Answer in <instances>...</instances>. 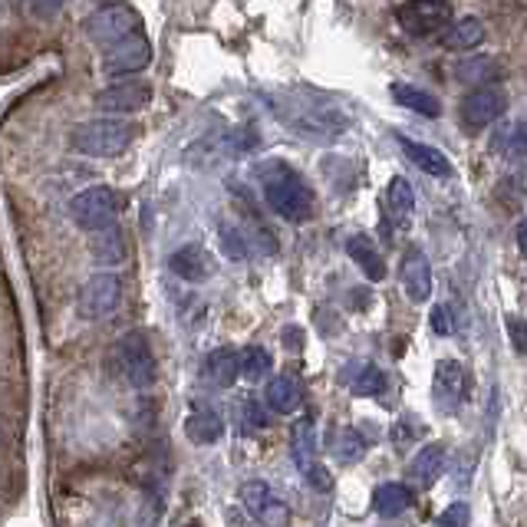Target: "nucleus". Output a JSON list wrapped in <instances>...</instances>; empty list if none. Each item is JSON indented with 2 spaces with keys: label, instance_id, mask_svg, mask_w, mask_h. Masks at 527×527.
<instances>
[{
  "label": "nucleus",
  "instance_id": "72a5a7b5",
  "mask_svg": "<svg viewBox=\"0 0 527 527\" xmlns=\"http://www.w3.org/2000/svg\"><path fill=\"white\" fill-rule=\"evenodd\" d=\"M221 244H224V254L234 257V261H241L244 254V238H241V231H234V228H221Z\"/></svg>",
  "mask_w": 527,
  "mask_h": 527
},
{
  "label": "nucleus",
  "instance_id": "cd10ccee",
  "mask_svg": "<svg viewBox=\"0 0 527 527\" xmlns=\"http://www.w3.org/2000/svg\"><path fill=\"white\" fill-rule=\"evenodd\" d=\"M271 373V353L264 350V346H248V350H241V376L257 383V379H264Z\"/></svg>",
  "mask_w": 527,
  "mask_h": 527
},
{
  "label": "nucleus",
  "instance_id": "aec40b11",
  "mask_svg": "<svg viewBox=\"0 0 527 527\" xmlns=\"http://www.w3.org/2000/svg\"><path fill=\"white\" fill-rule=\"evenodd\" d=\"M399 145H402V152H406V159L416 165V168H422L425 175H435V178L452 175V165H448L445 152L432 149V145L412 142V139H399Z\"/></svg>",
  "mask_w": 527,
  "mask_h": 527
},
{
  "label": "nucleus",
  "instance_id": "393cba45",
  "mask_svg": "<svg viewBox=\"0 0 527 527\" xmlns=\"http://www.w3.org/2000/svg\"><path fill=\"white\" fill-rule=\"evenodd\" d=\"M313 448H317V435H313V422L310 419H300L294 425V462L300 472H307L317 462H313Z\"/></svg>",
  "mask_w": 527,
  "mask_h": 527
},
{
  "label": "nucleus",
  "instance_id": "6e6552de",
  "mask_svg": "<svg viewBox=\"0 0 527 527\" xmlns=\"http://www.w3.org/2000/svg\"><path fill=\"white\" fill-rule=\"evenodd\" d=\"M155 89L152 83L145 80H122V83H112L106 89H99L96 93V106L109 112L112 119H126L132 112H139L152 103Z\"/></svg>",
  "mask_w": 527,
  "mask_h": 527
},
{
  "label": "nucleus",
  "instance_id": "20e7f679",
  "mask_svg": "<svg viewBox=\"0 0 527 527\" xmlns=\"http://www.w3.org/2000/svg\"><path fill=\"white\" fill-rule=\"evenodd\" d=\"M277 112L280 119H287V126H294L307 139H333L346 126V112L327 103H290Z\"/></svg>",
  "mask_w": 527,
  "mask_h": 527
},
{
  "label": "nucleus",
  "instance_id": "39448f33",
  "mask_svg": "<svg viewBox=\"0 0 527 527\" xmlns=\"http://www.w3.org/2000/svg\"><path fill=\"white\" fill-rule=\"evenodd\" d=\"M142 27V20L139 14L132 7H122V4H112V7H99L93 10V14L86 17V37L96 43V47H116V43L122 40H129V37H136V33Z\"/></svg>",
  "mask_w": 527,
  "mask_h": 527
},
{
  "label": "nucleus",
  "instance_id": "2f4dec72",
  "mask_svg": "<svg viewBox=\"0 0 527 527\" xmlns=\"http://www.w3.org/2000/svg\"><path fill=\"white\" fill-rule=\"evenodd\" d=\"M498 145H504V152H511V155H527V122H518V126H511V129L498 139Z\"/></svg>",
  "mask_w": 527,
  "mask_h": 527
},
{
  "label": "nucleus",
  "instance_id": "7c9ffc66",
  "mask_svg": "<svg viewBox=\"0 0 527 527\" xmlns=\"http://www.w3.org/2000/svg\"><path fill=\"white\" fill-rule=\"evenodd\" d=\"M241 422H244V432L267 429V412L257 406V399H241Z\"/></svg>",
  "mask_w": 527,
  "mask_h": 527
},
{
  "label": "nucleus",
  "instance_id": "423d86ee",
  "mask_svg": "<svg viewBox=\"0 0 527 527\" xmlns=\"http://www.w3.org/2000/svg\"><path fill=\"white\" fill-rule=\"evenodd\" d=\"M119 215V195L109 185H93L70 201V218L83 231H106Z\"/></svg>",
  "mask_w": 527,
  "mask_h": 527
},
{
  "label": "nucleus",
  "instance_id": "1a4fd4ad",
  "mask_svg": "<svg viewBox=\"0 0 527 527\" xmlns=\"http://www.w3.org/2000/svg\"><path fill=\"white\" fill-rule=\"evenodd\" d=\"M241 501L251 511V518L264 527H287L290 524V508L267 481H244L241 485Z\"/></svg>",
  "mask_w": 527,
  "mask_h": 527
},
{
  "label": "nucleus",
  "instance_id": "a211bd4d",
  "mask_svg": "<svg viewBox=\"0 0 527 527\" xmlns=\"http://www.w3.org/2000/svg\"><path fill=\"white\" fill-rule=\"evenodd\" d=\"M89 254H93V261L99 267H119L126 264L129 244L119 228H106V231H96V238L89 241Z\"/></svg>",
  "mask_w": 527,
  "mask_h": 527
},
{
  "label": "nucleus",
  "instance_id": "f8f14e48",
  "mask_svg": "<svg viewBox=\"0 0 527 527\" xmlns=\"http://www.w3.org/2000/svg\"><path fill=\"white\" fill-rule=\"evenodd\" d=\"M504 103H508V99H504V89L501 86H478L475 93H468L465 103H462L465 126L468 129H485V126H491L495 119H501Z\"/></svg>",
  "mask_w": 527,
  "mask_h": 527
},
{
  "label": "nucleus",
  "instance_id": "473e14b6",
  "mask_svg": "<svg viewBox=\"0 0 527 527\" xmlns=\"http://www.w3.org/2000/svg\"><path fill=\"white\" fill-rule=\"evenodd\" d=\"M468 521H472V511H468L465 501H455L452 508H445L439 514V521H435L432 527H468Z\"/></svg>",
  "mask_w": 527,
  "mask_h": 527
},
{
  "label": "nucleus",
  "instance_id": "f704fd0d",
  "mask_svg": "<svg viewBox=\"0 0 527 527\" xmlns=\"http://www.w3.org/2000/svg\"><path fill=\"white\" fill-rule=\"evenodd\" d=\"M508 333H511V343L518 353H527V320L521 317H508Z\"/></svg>",
  "mask_w": 527,
  "mask_h": 527
},
{
  "label": "nucleus",
  "instance_id": "4c0bfd02",
  "mask_svg": "<svg viewBox=\"0 0 527 527\" xmlns=\"http://www.w3.org/2000/svg\"><path fill=\"white\" fill-rule=\"evenodd\" d=\"M284 340H287L290 350H300V340H304V333H300V330H284Z\"/></svg>",
  "mask_w": 527,
  "mask_h": 527
},
{
  "label": "nucleus",
  "instance_id": "9d476101",
  "mask_svg": "<svg viewBox=\"0 0 527 527\" xmlns=\"http://www.w3.org/2000/svg\"><path fill=\"white\" fill-rule=\"evenodd\" d=\"M152 63V43L145 40V33L116 43L103 53V70L106 76H116V80H129V76L142 73L145 66Z\"/></svg>",
  "mask_w": 527,
  "mask_h": 527
},
{
  "label": "nucleus",
  "instance_id": "7ed1b4c3",
  "mask_svg": "<svg viewBox=\"0 0 527 527\" xmlns=\"http://www.w3.org/2000/svg\"><path fill=\"white\" fill-rule=\"evenodd\" d=\"M112 369L126 386L132 389H149L159 376V366H155V353L149 340L142 333H126L112 343V356H109Z\"/></svg>",
  "mask_w": 527,
  "mask_h": 527
},
{
  "label": "nucleus",
  "instance_id": "f03ea898",
  "mask_svg": "<svg viewBox=\"0 0 527 527\" xmlns=\"http://www.w3.org/2000/svg\"><path fill=\"white\" fill-rule=\"evenodd\" d=\"M139 139V126L132 119H86L73 126L70 145L89 159H116Z\"/></svg>",
  "mask_w": 527,
  "mask_h": 527
},
{
  "label": "nucleus",
  "instance_id": "ddd939ff",
  "mask_svg": "<svg viewBox=\"0 0 527 527\" xmlns=\"http://www.w3.org/2000/svg\"><path fill=\"white\" fill-rule=\"evenodd\" d=\"M168 267H172V274L188 280V284H201V280L215 277L218 261L205 244H185V248H178L172 257H168Z\"/></svg>",
  "mask_w": 527,
  "mask_h": 527
},
{
  "label": "nucleus",
  "instance_id": "c85d7f7f",
  "mask_svg": "<svg viewBox=\"0 0 527 527\" xmlns=\"http://www.w3.org/2000/svg\"><path fill=\"white\" fill-rule=\"evenodd\" d=\"M389 208L396 211L399 218H409L412 208H416V192H412V185L406 182V178H392L389 182Z\"/></svg>",
  "mask_w": 527,
  "mask_h": 527
},
{
  "label": "nucleus",
  "instance_id": "412c9836",
  "mask_svg": "<svg viewBox=\"0 0 527 527\" xmlns=\"http://www.w3.org/2000/svg\"><path fill=\"white\" fill-rule=\"evenodd\" d=\"M185 435L195 445H215L224 435V422L215 409H198L185 419Z\"/></svg>",
  "mask_w": 527,
  "mask_h": 527
},
{
  "label": "nucleus",
  "instance_id": "9b49d317",
  "mask_svg": "<svg viewBox=\"0 0 527 527\" xmlns=\"http://www.w3.org/2000/svg\"><path fill=\"white\" fill-rule=\"evenodd\" d=\"M432 399H435V409L445 412V416L458 412V406H462V399H465V369H462V363L442 360L439 366H435Z\"/></svg>",
  "mask_w": 527,
  "mask_h": 527
},
{
  "label": "nucleus",
  "instance_id": "0eeeda50",
  "mask_svg": "<svg viewBox=\"0 0 527 527\" xmlns=\"http://www.w3.org/2000/svg\"><path fill=\"white\" fill-rule=\"evenodd\" d=\"M122 304V277L112 271H99L83 284L76 307H80L83 320H103Z\"/></svg>",
  "mask_w": 527,
  "mask_h": 527
},
{
  "label": "nucleus",
  "instance_id": "a878e982",
  "mask_svg": "<svg viewBox=\"0 0 527 527\" xmlns=\"http://www.w3.org/2000/svg\"><path fill=\"white\" fill-rule=\"evenodd\" d=\"M350 389L356 396H379L386 389V373L373 363H363L356 369V376H350Z\"/></svg>",
  "mask_w": 527,
  "mask_h": 527
},
{
  "label": "nucleus",
  "instance_id": "c9c22d12",
  "mask_svg": "<svg viewBox=\"0 0 527 527\" xmlns=\"http://www.w3.org/2000/svg\"><path fill=\"white\" fill-rule=\"evenodd\" d=\"M452 327H455V323H452V317H448V310L445 307H435L432 310V330L448 336V333H452Z\"/></svg>",
  "mask_w": 527,
  "mask_h": 527
},
{
  "label": "nucleus",
  "instance_id": "4468645a",
  "mask_svg": "<svg viewBox=\"0 0 527 527\" xmlns=\"http://www.w3.org/2000/svg\"><path fill=\"white\" fill-rule=\"evenodd\" d=\"M402 287L412 304H425L432 297V264L422 248H409L402 254Z\"/></svg>",
  "mask_w": 527,
  "mask_h": 527
},
{
  "label": "nucleus",
  "instance_id": "2eb2a0df",
  "mask_svg": "<svg viewBox=\"0 0 527 527\" xmlns=\"http://www.w3.org/2000/svg\"><path fill=\"white\" fill-rule=\"evenodd\" d=\"M448 17H452V7H445V4H406L396 10V20L409 33H416V37L442 27Z\"/></svg>",
  "mask_w": 527,
  "mask_h": 527
},
{
  "label": "nucleus",
  "instance_id": "dca6fc26",
  "mask_svg": "<svg viewBox=\"0 0 527 527\" xmlns=\"http://www.w3.org/2000/svg\"><path fill=\"white\" fill-rule=\"evenodd\" d=\"M264 399L277 416H290V412H297L300 402H304V386H300L297 376H287V373L274 376L264 389Z\"/></svg>",
  "mask_w": 527,
  "mask_h": 527
},
{
  "label": "nucleus",
  "instance_id": "b1692460",
  "mask_svg": "<svg viewBox=\"0 0 527 527\" xmlns=\"http://www.w3.org/2000/svg\"><path fill=\"white\" fill-rule=\"evenodd\" d=\"M373 508L383 514V518H399L412 508V491L399 481H389V485H379L373 491Z\"/></svg>",
  "mask_w": 527,
  "mask_h": 527
},
{
  "label": "nucleus",
  "instance_id": "58836bf2",
  "mask_svg": "<svg viewBox=\"0 0 527 527\" xmlns=\"http://www.w3.org/2000/svg\"><path fill=\"white\" fill-rule=\"evenodd\" d=\"M518 251H521V257H527V218L518 224Z\"/></svg>",
  "mask_w": 527,
  "mask_h": 527
},
{
  "label": "nucleus",
  "instance_id": "4be33fe9",
  "mask_svg": "<svg viewBox=\"0 0 527 527\" xmlns=\"http://www.w3.org/2000/svg\"><path fill=\"white\" fill-rule=\"evenodd\" d=\"M392 99H396L399 106H406V109H412V112H419V116H429V119H435V116H442V103L435 99L432 93H425V89H419V86H409V83H392Z\"/></svg>",
  "mask_w": 527,
  "mask_h": 527
},
{
  "label": "nucleus",
  "instance_id": "f257e3e1",
  "mask_svg": "<svg viewBox=\"0 0 527 527\" xmlns=\"http://www.w3.org/2000/svg\"><path fill=\"white\" fill-rule=\"evenodd\" d=\"M261 185H264L267 208H271L274 215H280L284 221H294V224L313 218V192L294 168L274 162L271 168H264Z\"/></svg>",
  "mask_w": 527,
  "mask_h": 527
},
{
  "label": "nucleus",
  "instance_id": "f3484780",
  "mask_svg": "<svg viewBox=\"0 0 527 527\" xmlns=\"http://www.w3.org/2000/svg\"><path fill=\"white\" fill-rule=\"evenodd\" d=\"M205 373L215 386L231 389L241 379V353L231 350V346H221V350H211L205 360Z\"/></svg>",
  "mask_w": 527,
  "mask_h": 527
},
{
  "label": "nucleus",
  "instance_id": "e433bc0d",
  "mask_svg": "<svg viewBox=\"0 0 527 527\" xmlns=\"http://www.w3.org/2000/svg\"><path fill=\"white\" fill-rule=\"evenodd\" d=\"M304 475H307L310 485H313V488H320V491H327V488L333 485L330 475H327V468H323V465H313V468H307Z\"/></svg>",
  "mask_w": 527,
  "mask_h": 527
},
{
  "label": "nucleus",
  "instance_id": "c756f323",
  "mask_svg": "<svg viewBox=\"0 0 527 527\" xmlns=\"http://www.w3.org/2000/svg\"><path fill=\"white\" fill-rule=\"evenodd\" d=\"M481 40H485V27H481V20H475V17L458 20V27L452 30V37H448L452 47H462V50L478 47Z\"/></svg>",
  "mask_w": 527,
  "mask_h": 527
},
{
  "label": "nucleus",
  "instance_id": "bb28decb",
  "mask_svg": "<svg viewBox=\"0 0 527 527\" xmlns=\"http://www.w3.org/2000/svg\"><path fill=\"white\" fill-rule=\"evenodd\" d=\"M366 452V439L356 429H340L333 435V455L340 458V462H360Z\"/></svg>",
  "mask_w": 527,
  "mask_h": 527
},
{
  "label": "nucleus",
  "instance_id": "5701e85b",
  "mask_svg": "<svg viewBox=\"0 0 527 527\" xmlns=\"http://www.w3.org/2000/svg\"><path fill=\"white\" fill-rule=\"evenodd\" d=\"M442 468H445V448L439 442H429L425 448H419V455L412 458V465H409V475L419 481V485H435V478L442 475Z\"/></svg>",
  "mask_w": 527,
  "mask_h": 527
},
{
  "label": "nucleus",
  "instance_id": "6ab92c4d",
  "mask_svg": "<svg viewBox=\"0 0 527 527\" xmlns=\"http://www.w3.org/2000/svg\"><path fill=\"white\" fill-rule=\"evenodd\" d=\"M346 254L353 257V264L360 267L369 280L386 277V261H383V254L376 251L373 238H366V234H353V238H346Z\"/></svg>",
  "mask_w": 527,
  "mask_h": 527
}]
</instances>
